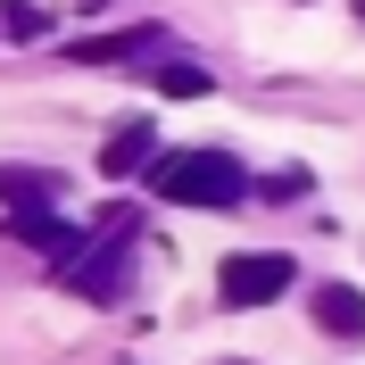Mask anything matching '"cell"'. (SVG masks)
<instances>
[{
  "label": "cell",
  "instance_id": "cell-1",
  "mask_svg": "<svg viewBox=\"0 0 365 365\" xmlns=\"http://www.w3.org/2000/svg\"><path fill=\"white\" fill-rule=\"evenodd\" d=\"M150 175V191L175 207H241L250 200V175H241V158H225V150H166V158L141 166Z\"/></svg>",
  "mask_w": 365,
  "mask_h": 365
},
{
  "label": "cell",
  "instance_id": "cell-2",
  "mask_svg": "<svg viewBox=\"0 0 365 365\" xmlns=\"http://www.w3.org/2000/svg\"><path fill=\"white\" fill-rule=\"evenodd\" d=\"M125 266H133V207H108L100 216V241H83L58 266V282L75 299H91V307H108V299H125Z\"/></svg>",
  "mask_w": 365,
  "mask_h": 365
},
{
  "label": "cell",
  "instance_id": "cell-3",
  "mask_svg": "<svg viewBox=\"0 0 365 365\" xmlns=\"http://www.w3.org/2000/svg\"><path fill=\"white\" fill-rule=\"evenodd\" d=\"M299 282V266L282 250H241L216 266V291H225V307H274V299Z\"/></svg>",
  "mask_w": 365,
  "mask_h": 365
},
{
  "label": "cell",
  "instance_id": "cell-4",
  "mask_svg": "<svg viewBox=\"0 0 365 365\" xmlns=\"http://www.w3.org/2000/svg\"><path fill=\"white\" fill-rule=\"evenodd\" d=\"M150 158H158V125H150V116H133V125H116V133L100 141V175H108V182L141 175Z\"/></svg>",
  "mask_w": 365,
  "mask_h": 365
},
{
  "label": "cell",
  "instance_id": "cell-5",
  "mask_svg": "<svg viewBox=\"0 0 365 365\" xmlns=\"http://www.w3.org/2000/svg\"><path fill=\"white\" fill-rule=\"evenodd\" d=\"M9 232H17L25 250H42V257H58V266H67V257L83 250V232H75L67 216H58V207H25V216H17V225H9Z\"/></svg>",
  "mask_w": 365,
  "mask_h": 365
},
{
  "label": "cell",
  "instance_id": "cell-6",
  "mask_svg": "<svg viewBox=\"0 0 365 365\" xmlns=\"http://www.w3.org/2000/svg\"><path fill=\"white\" fill-rule=\"evenodd\" d=\"M0 200L25 216V207H58V200H67V182L50 175V166H0Z\"/></svg>",
  "mask_w": 365,
  "mask_h": 365
},
{
  "label": "cell",
  "instance_id": "cell-7",
  "mask_svg": "<svg viewBox=\"0 0 365 365\" xmlns=\"http://www.w3.org/2000/svg\"><path fill=\"white\" fill-rule=\"evenodd\" d=\"M316 324L332 332V341H365V291H349V282H324V291H316Z\"/></svg>",
  "mask_w": 365,
  "mask_h": 365
},
{
  "label": "cell",
  "instance_id": "cell-8",
  "mask_svg": "<svg viewBox=\"0 0 365 365\" xmlns=\"http://www.w3.org/2000/svg\"><path fill=\"white\" fill-rule=\"evenodd\" d=\"M141 50H158V25H125V34H100V42H75L67 58H75V67H108V58H141Z\"/></svg>",
  "mask_w": 365,
  "mask_h": 365
},
{
  "label": "cell",
  "instance_id": "cell-9",
  "mask_svg": "<svg viewBox=\"0 0 365 365\" xmlns=\"http://www.w3.org/2000/svg\"><path fill=\"white\" fill-rule=\"evenodd\" d=\"M158 91H166V100H207V91H216V75L191 67V58H166V67H158Z\"/></svg>",
  "mask_w": 365,
  "mask_h": 365
},
{
  "label": "cell",
  "instance_id": "cell-10",
  "mask_svg": "<svg viewBox=\"0 0 365 365\" xmlns=\"http://www.w3.org/2000/svg\"><path fill=\"white\" fill-rule=\"evenodd\" d=\"M0 25H9L17 42H34V34H50V9L42 0H0Z\"/></svg>",
  "mask_w": 365,
  "mask_h": 365
},
{
  "label": "cell",
  "instance_id": "cell-11",
  "mask_svg": "<svg viewBox=\"0 0 365 365\" xmlns=\"http://www.w3.org/2000/svg\"><path fill=\"white\" fill-rule=\"evenodd\" d=\"M257 200H299V191H307V175H266V182H250Z\"/></svg>",
  "mask_w": 365,
  "mask_h": 365
},
{
  "label": "cell",
  "instance_id": "cell-12",
  "mask_svg": "<svg viewBox=\"0 0 365 365\" xmlns=\"http://www.w3.org/2000/svg\"><path fill=\"white\" fill-rule=\"evenodd\" d=\"M225 365H241V357H225Z\"/></svg>",
  "mask_w": 365,
  "mask_h": 365
}]
</instances>
